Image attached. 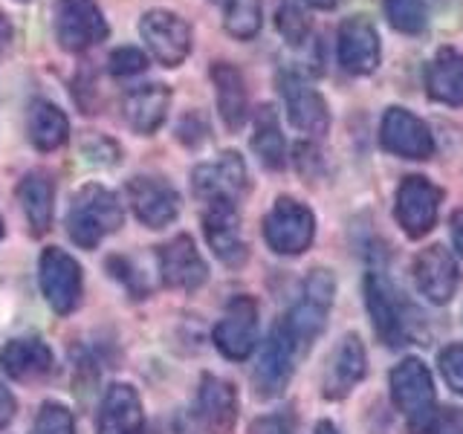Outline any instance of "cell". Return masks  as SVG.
<instances>
[{
    "instance_id": "obj_44",
    "label": "cell",
    "mask_w": 463,
    "mask_h": 434,
    "mask_svg": "<svg viewBox=\"0 0 463 434\" xmlns=\"http://www.w3.org/2000/svg\"><path fill=\"white\" fill-rule=\"evenodd\" d=\"M0 238H4V217H0Z\"/></svg>"
},
{
    "instance_id": "obj_16",
    "label": "cell",
    "mask_w": 463,
    "mask_h": 434,
    "mask_svg": "<svg viewBox=\"0 0 463 434\" xmlns=\"http://www.w3.org/2000/svg\"><path fill=\"white\" fill-rule=\"evenodd\" d=\"M339 64L354 72V76H368L376 67H380V33L376 26L365 18V14H354V18H345L339 26Z\"/></svg>"
},
{
    "instance_id": "obj_21",
    "label": "cell",
    "mask_w": 463,
    "mask_h": 434,
    "mask_svg": "<svg viewBox=\"0 0 463 434\" xmlns=\"http://www.w3.org/2000/svg\"><path fill=\"white\" fill-rule=\"evenodd\" d=\"M168 105H171V90L165 84H142L122 99V113L137 134L151 137L165 122Z\"/></svg>"
},
{
    "instance_id": "obj_28",
    "label": "cell",
    "mask_w": 463,
    "mask_h": 434,
    "mask_svg": "<svg viewBox=\"0 0 463 434\" xmlns=\"http://www.w3.org/2000/svg\"><path fill=\"white\" fill-rule=\"evenodd\" d=\"M18 200L24 206V214L33 235H43L52 226V209H55V185L50 174L43 171H29L26 177L18 183Z\"/></svg>"
},
{
    "instance_id": "obj_33",
    "label": "cell",
    "mask_w": 463,
    "mask_h": 434,
    "mask_svg": "<svg viewBox=\"0 0 463 434\" xmlns=\"http://www.w3.org/2000/svg\"><path fill=\"white\" fill-rule=\"evenodd\" d=\"M29 434H76V423H72V414L58 402H47L38 411L33 431Z\"/></svg>"
},
{
    "instance_id": "obj_39",
    "label": "cell",
    "mask_w": 463,
    "mask_h": 434,
    "mask_svg": "<svg viewBox=\"0 0 463 434\" xmlns=\"http://www.w3.org/2000/svg\"><path fill=\"white\" fill-rule=\"evenodd\" d=\"M12 417H14V397H12V391L0 382V429H6L12 423Z\"/></svg>"
},
{
    "instance_id": "obj_22",
    "label": "cell",
    "mask_w": 463,
    "mask_h": 434,
    "mask_svg": "<svg viewBox=\"0 0 463 434\" xmlns=\"http://www.w3.org/2000/svg\"><path fill=\"white\" fill-rule=\"evenodd\" d=\"M142 431V402L130 385H110L99 409L96 434H139Z\"/></svg>"
},
{
    "instance_id": "obj_14",
    "label": "cell",
    "mask_w": 463,
    "mask_h": 434,
    "mask_svg": "<svg viewBox=\"0 0 463 434\" xmlns=\"http://www.w3.org/2000/svg\"><path fill=\"white\" fill-rule=\"evenodd\" d=\"M192 185L194 194L200 200H235L250 188V174H246V165L241 154L235 151H223L214 163H203L194 168L192 174Z\"/></svg>"
},
{
    "instance_id": "obj_32",
    "label": "cell",
    "mask_w": 463,
    "mask_h": 434,
    "mask_svg": "<svg viewBox=\"0 0 463 434\" xmlns=\"http://www.w3.org/2000/svg\"><path fill=\"white\" fill-rule=\"evenodd\" d=\"M388 24L405 35H420L429 24V9L423 0H385Z\"/></svg>"
},
{
    "instance_id": "obj_29",
    "label": "cell",
    "mask_w": 463,
    "mask_h": 434,
    "mask_svg": "<svg viewBox=\"0 0 463 434\" xmlns=\"http://www.w3.org/2000/svg\"><path fill=\"white\" fill-rule=\"evenodd\" d=\"M252 151L267 168L279 171L287 163V142L279 125V113L272 105H260L255 110V134H252Z\"/></svg>"
},
{
    "instance_id": "obj_2",
    "label": "cell",
    "mask_w": 463,
    "mask_h": 434,
    "mask_svg": "<svg viewBox=\"0 0 463 434\" xmlns=\"http://www.w3.org/2000/svg\"><path fill=\"white\" fill-rule=\"evenodd\" d=\"M52 26L58 47L67 52H87L108 41V21L96 0H55Z\"/></svg>"
},
{
    "instance_id": "obj_40",
    "label": "cell",
    "mask_w": 463,
    "mask_h": 434,
    "mask_svg": "<svg viewBox=\"0 0 463 434\" xmlns=\"http://www.w3.org/2000/svg\"><path fill=\"white\" fill-rule=\"evenodd\" d=\"M452 241L458 246V252L463 255V209L452 214Z\"/></svg>"
},
{
    "instance_id": "obj_20",
    "label": "cell",
    "mask_w": 463,
    "mask_h": 434,
    "mask_svg": "<svg viewBox=\"0 0 463 434\" xmlns=\"http://www.w3.org/2000/svg\"><path fill=\"white\" fill-rule=\"evenodd\" d=\"M197 420L209 434H229L238 420V391L221 376H203L197 391Z\"/></svg>"
},
{
    "instance_id": "obj_31",
    "label": "cell",
    "mask_w": 463,
    "mask_h": 434,
    "mask_svg": "<svg viewBox=\"0 0 463 434\" xmlns=\"http://www.w3.org/2000/svg\"><path fill=\"white\" fill-rule=\"evenodd\" d=\"M275 26H279L281 38L289 47H301L310 35V14L304 0H281L279 14H275Z\"/></svg>"
},
{
    "instance_id": "obj_17",
    "label": "cell",
    "mask_w": 463,
    "mask_h": 434,
    "mask_svg": "<svg viewBox=\"0 0 463 434\" xmlns=\"http://www.w3.org/2000/svg\"><path fill=\"white\" fill-rule=\"evenodd\" d=\"M125 194H128L130 209L137 214V221H142L151 229H163L180 214V194L174 192L171 183L159 180V177L128 180Z\"/></svg>"
},
{
    "instance_id": "obj_43",
    "label": "cell",
    "mask_w": 463,
    "mask_h": 434,
    "mask_svg": "<svg viewBox=\"0 0 463 434\" xmlns=\"http://www.w3.org/2000/svg\"><path fill=\"white\" fill-rule=\"evenodd\" d=\"M316 434H339V431H336V426H333V423H318Z\"/></svg>"
},
{
    "instance_id": "obj_27",
    "label": "cell",
    "mask_w": 463,
    "mask_h": 434,
    "mask_svg": "<svg viewBox=\"0 0 463 434\" xmlns=\"http://www.w3.org/2000/svg\"><path fill=\"white\" fill-rule=\"evenodd\" d=\"M26 130H29V142H33L41 154H50L55 148H61L70 139V119L55 101L35 99L33 105H29Z\"/></svg>"
},
{
    "instance_id": "obj_38",
    "label": "cell",
    "mask_w": 463,
    "mask_h": 434,
    "mask_svg": "<svg viewBox=\"0 0 463 434\" xmlns=\"http://www.w3.org/2000/svg\"><path fill=\"white\" fill-rule=\"evenodd\" d=\"M250 434H293V426L284 417H260L250 426Z\"/></svg>"
},
{
    "instance_id": "obj_37",
    "label": "cell",
    "mask_w": 463,
    "mask_h": 434,
    "mask_svg": "<svg viewBox=\"0 0 463 434\" xmlns=\"http://www.w3.org/2000/svg\"><path fill=\"white\" fill-rule=\"evenodd\" d=\"M84 156L90 159V163H101V165H110V163H119V145H113L110 139L105 137H93L81 145Z\"/></svg>"
},
{
    "instance_id": "obj_19",
    "label": "cell",
    "mask_w": 463,
    "mask_h": 434,
    "mask_svg": "<svg viewBox=\"0 0 463 434\" xmlns=\"http://www.w3.org/2000/svg\"><path fill=\"white\" fill-rule=\"evenodd\" d=\"M156 258H159L163 281L174 289H197L209 275L206 260L200 258L194 241L188 235H177L165 246H159Z\"/></svg>"
},
{
    "instance_id": "obj_41",
    "label": "cell",
    "mask_w": 463,
    "mask_h": 434,
    "mask_svg": "<svg viewBox=\"0 0 463 434\" xmlns=\"http://www.w3.org/2000/svg\"><path fill=\"white\" fill-rule=\"evenodd\" d=\"M9 41H12V24L4 12H0V52H4L9 47Z\"/></svg>"
},
{
    "instance_id": "obj_35",
    "label": "cell",
    "mask_w": 463,
    "mask_h": 434,
    "mask_svg": "<svg viewBox=\"0 0 463 434\" xmlns=\"http://www.w3.org/2000/svg\"><path fill=\"white\" fill-rule=\"evenodd\" d=\"M414 434H463V411L460 409H438Z\"/></svg>"
},
{
    "instance_id": "obj_7",
    "label": "cell",
    "mask_w": 463,
    "mask_h": 434,
    "mask_svg": "<svg viewBox=\"0 0 463 434\" xmlns=\"http://www.w3.org/2000/svg\"><path fill=\"white\" fill-rule=\"evenodd\" d=\"M391 397H394V405L409 420L411 431L423 426L438 411L434 409L431 373L420 359H405L391 371Z\"/></svg>"
},
{
    "instance_id": "obj_30",
    "label": "cell",
    "mask_w": 463,
    "mask_h": 434,
    "mask_svg": "<svg viewBox=\"0 0 463 434\" xmlns=\"http://www.w3.org/2000/svg\"><path fill=\"white\" fill-rule=\"evenodd\" d=\"M260 21H264V4L260 0H226L223 26L232 38L252 41L260 33Z\"/></svg>"
},
{
    "instance_id": "obj_11",
    "label": "cell",
    "mask_w": 463,
    "mask_h": 434,
    "mask_svg": "<svg viewBox=\"0 0 463 434\" xmlns=\"http://www.w3.org/2000/svg\"><path fill=\"white\" fill-rule=\"evenodd\" d=\"M214 344L226 359L243 362L258 344V304L250 296L229 301L221 322L214 325Z\"/></svg>"
},
{
    "instance_id": "obj_4",
    "label": "cell",
    "mask_w": 463,
    "mask_h": 434,
    "mask_svg": "<svg viewBox=\"0 0 463 434\" xmlns=\"http://www.w3.org/2000/svg\"><path fill=\"white\" fill-rule=\"evenodd\" d=\"M316 217L304 203L293 197H279L264 221V238L279 255H301L313 243Z\"/></svg>"
},
{
    "instance_id": "obj_9",
    "label": "cell",
    "mask_w": 463,
    "mask_h": 434,
    "mask_svg": "<svg viewBox=\"0 0 463 434\" xmlns=\"http://www.w3.org/2000/svg\"><path fill=\"white\" fill-rule=\"evenodd\" d=\"M298 354V344L289 333L287 322L281 318L279 325L272 327V333L267 336L264 347H260L258 356V368H255V391L260 397H275L281 394L284 385L293 376V362Z\"/></svg>"
},
{
    "instance_id": "obj_13",
    "label": "cell",
    "mask_w": 463,
    "mask_h": 434,
    "mask_svg": "<svg viewBox=\"0 0 463 434\" xmlns=\"http://www.w3.org/2000/svg\"><path fill=\"white\" fill-rule=\"evenodd\" d=\"M365 298L373 318V330L380 333V339L391 347L405 344V339H409V318L402 313V301L397 296V289L391 287V281L380 269L368 272Z\"/></svg>"
},
{
    "instance_id": "obj_15",
    "label": "cell",
    "mask_w": 463,
    "mask_h": 434,
    "mask_svg": "<svg viewBox=\"0 0 463 434\" xmlns=\"http://www.w3.org/2000/svg\"><path fill=\"white\" fill-rule=\"evenodd\" d=\"M203 231L212 246V252L226 267H241L246 260V241L241 235V214L235 200H212L203 214Z\"/></svg>"
},
{
    "instance_id": "obj_26",
    "label": "cell",
    "mask_w": 463,
    "mask_h": 434,
    "mask_svg": "<svg viewBox=\"0 0 463 434\" xmlns=\"http://www.w3.org/2000/svg\"><path fill=\"white\" fill-rule=\"evenodd\" d=\"M426 90L440 105H463V55L458 50H438L426 67Z\"/></svg>"
},
{
    "instance_id": "obj_8",
    "label": "cell",
    "mask_w": 463,
    "mask_h": 434,
    "mask_svg": "<svg viewBox=\"0 0 463 434\" xmlns=\"http://www.w3.org/2000/svg\"><path fill=\"white\" fill-rule=\"evenodd\" d=\"M279 90L284 96L287 116L293 127H298L307 137H325L330 127V110L322 93L313 84L304 81L298 72L284 70L279 72Z\"/></svg>"
},
{
    "instance_id": "obj_18",
    "label": "cell",
    "mask_w": 463,
    "mask_h": 434,
    "mask_svg": "<svg viewBox=\"0 0 463 434\" xmlns=\"http://www.w3.org/2000/svg\"><path fill=\"white\" fill-rule=\"evenodd\" d=\"M414 278L420 293H423L431 304H446L452 301L458 281H460V272L452 252L446 246H429L417 255L414 260Z\"/></svg>"
},
{
    "instance_id": "obj_1",
    "label": "cell",
    "mask_w": 463,
    "mask_h": 434,
    "mask_svg": "<svg viewBox=\"0 0 463 434\" xmlns=\"http://www.w3.org/2000/svg\"><path fill=\"white\" fill-rule=\"evenodd\" d=\"M125 223L122 203L105 185L87 183L79 188L67 212V235L81 250H96L113 231H119Z\"/></svg>"
},
{
    "instance_id": "obj_23",
    "label": "cell",
    "mask_w": 463,
    "mask_h": 434,
    "mask_svg": "<svg viewBox=\"0 0 463 434\" xmlns=\"http://www.w3.org/2000/svg\"><path fill=\"white\" fill-rule=\"evenodd\" d=\"M365 347L356 336H345L336 347V354L330 359V368L325 376V397L327 400H342L351 394V388L362 382L365 376Z\"/></svg>"
},
{
    "instance_id": "obj_12",
    "label": "cell",
    "mask_w": 463,
    "mask_h": 434,
    "mask_svg": "<svg viewBox=\"0 0 463 434\" xmlns=\"http://www.w3.org/2000/svg\"><path fill=\"white\" fill-rule=\"evenodd\" d=\"M380 142L388 154L405 159H429L434 154V137L429 125L405 108H388L380 125Z\"/></svg>"
},
{
    "instance_id": "obj_24",
    "label": "cell",
    "mask_w": 463,
    "mask_h": 434,
    "mask_svg": "<svg viewBox=\"0 0 463 434\" xmlns=\"http://www.w3.org/2000/svg\"><path fill=\"white\" fill-rule=\"evenodd\" d=\"M212 81L217 93V113H221L229 130H238L246 122V110H250V96H246V81L241 70L229 61H214Z\"/></svg>"
},
{
    "instance_id": "obj_42",
    "label": "cell",
    "mask_w": 463,
    "mask_h": 434,
    "mask_svg": "<svg viewBox=\"0 0 463 434\" xmlns=\"http://www.w3.org/2000/svg\"><path fill=\"white\" fill-rule=\"evenodd\" d=\"M304 4L313 6V9H336L339 0H304Z\"/></svg>"
},
{
    "instance_id": "obj_34",
    "label": "cell",
    "mask_w": 463,
    "mask_h": 434,
    "mask_svg": "<svg viewBox=\"0 0 463 434\" xmlns=\"http://www.w3.org/2000/svg\"><path fill=\"white\" fill-rule=\"evenodd\" d=\"M108 64L116 79H128V76H139V72L148 70V55L137 47H119L110 52Z\"/></svg>"
},
{
    "instance_id": "obj_6",
    "label": "cell",
    "mask_w": 463,
    "mask_h": 434,
    "mask_svg": "<svg viewBox=\"0 0 463 434\" xmlns=\"http://www.w3.org/2000/svg\"><path fill=\"white\" fill-rule=\"evenodd\" d=\"M41 293L58 316H67L81 301V267L79 260L58 246H47L38 260Z\"/></svg>"
},
{
    "instance_id": "obj_25",
    "label": "cell",
    "mask_w": 463,
    "mask_h": 434,
    "mask_svg": "<svg viewBox=\"0 0 463 434\" xmlns=\"http://www.w3.org/2000/svg\"><path fill=\"white\" fill-rule=\"evenodd\" d=\"M0 368L18 382L41 380L52 371V351L41 339H12L0 351Z\"/></svg>"
},
{
    "instance_id": "obj_3",
    "label": "cell",
    "mask_w": 463,
    "mask_h": 434,
    "mask_svg": "<svg viewBox=\"0 0 463 434\" xmlns=\"http://www.w3.org/2000/svg\"><path fill=\"white\" fill-rule=\"evenodd\" d=\"M333 293H336V281H333V275L327 269H313L310 278L304 281V293H301L298 304L293 307V313L284 318L296 344H298V351L310 347L318 339V333L325 330Z\"/></svg>"
},
{
    "instance_id": "obj_5",
    "label": "cell",
    "mask_w": 463,
    "mask_h": 434,
    "mask_svg": "<svg viewBox=\"0 0 463 434\" xmlns=\"http://www.w3.org/2000/svg\"><path fill=\"white\" fill-rule=\"evenodd\" d=\"M139 35L163 67H180L192 52V26L177 12L151 9L142 14Z\"/></svg>"
},
{
    "instance_id": "obj_36",
    "label": "cell",
    "mask_w": 463,
    "mask_h": 434,
    "mask_svg": "<svg viewBox=\"0 0 463 434\" xmlns=\"http://www.w3.org/2000/svg\"><path fill=\"white\" fill-rule=\"evenodd\" d=\"M440 373L449 382V388L463 394V344H449L440 354Z\"/></svg>"
},
{
    "instance_id": "obj_10",
    "label": "cell",
    "mask_w": 463,
    "mask_h": 434,
    "mask_svg": "<svg viewBox=\"0 0 463 434\" xmlns=\"http://www.w3.org/2000/svg\"><path fill=\"white\" fill-rule=\"evenodd\" d=\"M443 192L426 177H405L397 188V221L409 238H423L438 223Z\"/></svg>"
}]
</instances>
